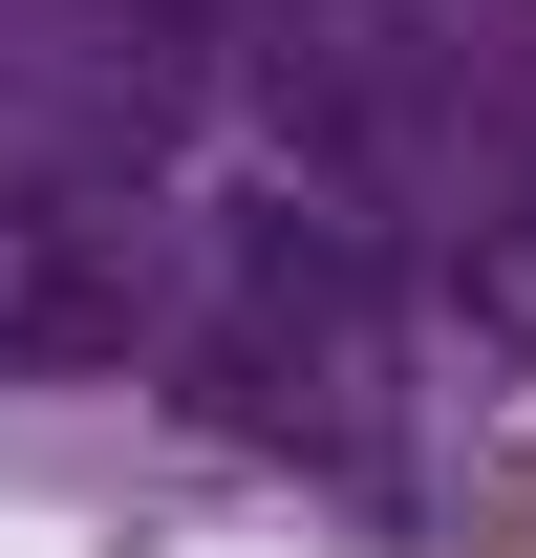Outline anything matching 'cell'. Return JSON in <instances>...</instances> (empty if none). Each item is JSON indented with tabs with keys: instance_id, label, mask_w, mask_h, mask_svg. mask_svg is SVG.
<instances>
[{
	"instance_id": "obj_2",
	"label": "cell",
	"mask_w": 536,
	"mask_h": 558,
	"mask_svg": "<svg viewBox=\"0 0 536 558\" xmlns=\"http://www.w3.org/2000/svg\"><path fill=\"white\" fill-rule=\"evenodd\" d=\"M429 558H536V429H515V451H494V473H472V515H451V537H429Z\"/></svg>"
},
{
	"instance_id": "obj_1",
	"label": "cell",
	"mask_w": 536,
	"mask_h": 558,
	"mask_svg": "<svg viewBox=\"0 0 536 558\" xmlns=\"http://www.w3.org/2000/svg\"><path fill=\"white\" fill-rule=\"evenodd\" d=\"M536 387V0H0V494L429 558Z\"/></svg>"
}]
</instances>
